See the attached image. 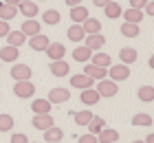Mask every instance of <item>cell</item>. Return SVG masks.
Here are the masks:
<instances>
[{
	"label": "cell",
	"mask_w": 154,
	"mask_h": 143,
	"mask_svg": "<svg viewBox=\"0 0 154 143\" xmlns=\"http://www.w3.org/2000/svg\"><path fill=\"white\" fill-rule=\"evenodd\" d=\"M9 75H11L13 82H26V79H31L33 70H31V66H26V64H13Z\"/></svg>",
	"instance_id": "6da1fadb"
},
{
	"label": "cell",
	"mask_w": 154,
	"mask_h": 143,
	"mask_svg": "<svg viewBox=\"0 0 154 143\" xmlns=\"http://www.w3.org/2000/svg\"><path fill=\"white\" fill-rule=\"evenodd\" d=\"M33 92H35V86H33L31 79H26V82H16V86H13V95L20 97V99H31Z\"/></svg>",
	"instance_id": "7a4b0ae2"
},
{
	"label": "cell",
	"mask_w": 154,
	"mask_h": 143,
	"mask_svg": "<svg viewBox=\"0 0 154 143\" xmlns=\"http://www.w3.org/2000/svg\"><path fill=\"white\" fill-rule=\"evenodd\" d=\"M108 75L112 82H125L130 77V68L128 64H112V66H108Z\"/></svg>",
	"instance_id": "3957f363"
},
{
	"label": "cell",
	"mask_w": 154,
	"mask_h": 143,
	"mask_svg": "<svg viewBox=\"0 0 154 143\" xmlns=\"http://www.w3.org/2000/svg\"><path fill=\"white\" fill-rule=\"evenodd\" d=\"M95 90L99 92V97H115L117 95V82L112 79H99L95 86Z\"/></svg>",
	"instance_id": "277c9868"
},
{
	"label": "cell",
	"mask_w": 154,
	"mask_h": 143,
	"mask_svg": "<svg viewBox=\"0 0 154 143\" xmlns=\"http://www.w3.org/2000/svg\"><path fill=\"white\" fill-rule=\"evenodd\" d=\"M95 79H90L86 73H77V75H71V86L77 90H86V88H93Z\"/></svg>",
	"instance_id": "5b68a950"
},
{
	"label": "cell",
	"mask_w": 154,
	"mask_h": 143,
	"mask_svg": "<svg viewBox=\"0 0 154 143\" xmlns=\"http://www.w3.org/2000/svg\"><path fill=\"white\" fill-rule=\"evenodd\" d=\"M106 44V38H103L101 33H90V35H86L84 38V46H88L90 51H101V46Z\"/></svg>",
	"instance_id": "8992f818"
},
{
	"label": "cell",
	"mask_w": 154,
	"mask_h": 143,
	"mask_svg": "<svg viewBox=\"0 0 154 143\" xmlns=\"http://www.w3.org/2000/svg\"><path fill=\"white\" fill-rule=\"evenodd\" d=\"M18 11L22 13V16H24L26 20L35 18L38 13H40V9H38V2H31V0H22V2L18 5Z\"/></svg>",
	"instance_id": "52a82bcc"
},
{
	"label": "cell",
	"mask_w": 154,
	"mask_h": 143,
	"mask_svg": "<svg viewBox=\"0 0 154 143\" xmlns=\"http://www.w3.org/2000/svg\"><path fill=\"white\" fill-rule=\"evenodd\" d=\"M84 73H86L90 79L99 82V79H106V77H108V68L95 66V64H86V66H84Z\"/></svg>",
	"instance_id": "ba28073f"
},
{
	"label": "cell",
	"mask_w": 154,
	"mask_h": 143,
	"mask_svg": "<svg viewBox=\"0 0 154 143\" xmlns=\"http://www.w3.org/2000/svg\"><path fill=\"white\" fill-rule=\"evenodd\" d=\"M64 53H66V48H64V44H60V42H51V44L46 46V55H48L51 62L64 60Z\"/></svg>",
	"instance_id": "9c48e42d"
},
{
	"label": "cell",
	"mask_w": 154,
	"mask_h": 143,
	"mask_svg": "<svg viewBox=\"0 0 154 143\" xmlns=\"http://www.w3.org/2000/svg\"><path fill=\"white\" fill-rule=\"evenodd\" d=\"M68 99H71V90H66V88L48 90V101H51V104H66Z\"/></svg>",
	"instance_id": "30bf717a"
},
{
	"label": "cell",
	"mask_w": 154,
	"mask_h": 143,
	"mask_svg": "<svg viewBox=\"0 0 154 143\" xmlns=\"http://www.w3.org/2000/svg\"><path fill=\"white\" fill-rule=\"evenodd\" d=\"M51 126H55L51 112H48V114H35V117H33V128H38V130H42V132L48 130Z\"/></svg>",
	"instance_id": "8fae6325"
},
{
	"label": "cell",
	"mask_w": 154,
	"mask_h": 143,
	"mask_svg": "<svg viewBox=\"0 0 154 143\" xmlns=\"http://www.w3.org/2000/svg\"><path fill=\"white\" fill-rule=\"evenodd\" d=\"M79 99H82V104H84V106H95L101 97H99V92H97V90H95V86H93V88L82 90V92H79Z\"/></svg>",
	"instance_id": "7c38bea8"
},
{
	"label": "cell",
	"mask_w": 154,
	"mask_h": 143,
	"mask_svg": "<svg viewBox=\"0 0 154 143\" xmlns=\"http://www.w3.org/2000/svg\"><path fill=\"white\" fill-rule=\"evenodd\" d=\"M18 57H20L18 46H9V44H7V46L0 48V62H11V64H13Z\"/></svg>",
	"instance_id": "4fadbf2b"
},
{
	"label": "cell",
	"mask_w": 154,
	"mask_h": 143,
	"mask_svg": "<svg viewBox=\"0 0 154 143\" xmlns=\"http://www.w3.org/2000/svg\"><path fill=\"white\" fill-rule=\"evenodd\" d=\"M64 139V130L57 126H51L48 130H44V143H57Z\"/></svg>",
	"instance_id": "5bb4252c"
},
{
	"label": "cell",
	"mask_w": 154,
	"mask_h": 143,
	"mask_svg": "<svg viewBox=\"0 0 154 143\" xmlns=\"http://www.w3.org/2000/svg\"><path fill=\"white\" fill-rule=\"evenodd\" d=\"M48 44H51V42H48V38H46V35H42V33L29 38V46L33 48V51H46Z\"/></svg>",
	"instance_id": "9a60e30c"
},
{
	"label": "cell",
	"mask_w": 154,
	"mask_h": 143,
	"mask_svg": "<svg viewBox=\"0 0 154 143\" xmlns=\"http://www.w3.org/2000/svg\"><path fill=\"white\" fill-rule=\"evenodd\" d=\"M137 48H132V46H123L121 51H119V62L121 64H132V62H137Z\"/></svg>",
	"instance_id": "2e32d148"
},
{
	"label": "cell",
	"mask_w": 154,
	"mask_h": 143,
	"mask_svg": "<svg viewBox=\"0 0 154 143\" xmlns=\"http://www.w3.org/2000/svg\"><path fill=\"white\" fill-rule=\"evenodd\" d=\"M119 141V132L112 128H103V130L97 134V143H115Z\"/></svg>",
	"instance_id": "e0dca14e"
},
{
	"label": "cell",
	"mask_w": 154,
	"mask_h": 143,
	"mask_svg": "<svg viewBox=\"0 0 154 143\" xmlns=\"http://www.w3.org/2000/svg\"><path fill=\"white\" fill-rule=\"evenodd\" d=\"M51 73L55 77H66L71 73V66L64 62V60H57V62H51Z\"/></svg>",
	"instance_id": "ac0fdd59"
},
{
	"label": "cell",
	"mask_w": 154,
	"mask_h": 143,
	"mask_svg": "<svg viewBox=\"0 0 154 143\" xmlns=\"http://www.w3.org/2000/svg\"><path fill=\"white\" fill-rule=\"evenodd\" d=\"M20 31H22L26 38H33V35H38V33H40V22H38V20H33V18H31V20H24Z\"/></svg>",
	"instance_id": "d6986e66"
},
{
	"label": "cell",
	"mask_w": 154,
	"mask_h": 143,
	"mask_svg": "<svg viewBox=\"0 0 154 143\" xmlns=\"http://www.w3.org/2000/svg\"><path fill=\"white\" fill-rule=\"evenodd\" d=\"M86 18H90V16H88V9H86L84 5H77V7H73V9H71V20H73L75 24H82Z\"/></svg>",
	"instance_id": "ffe728a7"
},
{
	"label": "cell",
	"mask_w": 154,
	"mask_h": 143,
	"mask_svg": "<svg viewBox=\"0 0 154 143\" xmlns=\"http://www.w3.org/2000/svg\"><path fill=\"white\" fill-rule=\"evenodd\" d=\"M82 29H84V33L86 35H90V33H99L101 31V22L97 18H86L82 22Z\"/></svg>",
	"instance_id": "44dd1931"
},
{
	"label": "cell",
	"mask_w": 154,
	"mask_h": 143,
	"mask_svg": "<svg viewBox=\"0 0 154 143\" xmlns=\"http://www.w3.org/2000/svg\"><path fill=\"white\" fill-rule=\"evenodd\" d=\"M51 101H48V99H35V101L31 104V110L35 112V114H48L51 112Z\"/></svg>",
	"instance_id": "7402d4cb"
},
{
	"label": "cell",
	"mask_w": 154,
	"mask_h": 143,
	"mask_svg": "<svg viewBox=\"0 0 154 143\" xmlns=\"http://www.w3.org/2000/svg\"><path fill=\"white\" fill-rule=\"evenodd\" d=\"M121 16H123L125 22H134V24H139V22L143 20V9H132V7H130V9H125Z\"/></svg>",
	"instance_id": "603a6c76"
},
{
	"label": "cell",
	"mask_w": 154,
	"mask_h": 143,
	"mask_svg": "<svg viewBox=\"0 0 154 143\" xmlns=\"http://www.w3.org/2000/svg\"><path fill=\"white\" fill-rule=\"evenodd\" d=\"M26 42V35L22 31H9L7 33V44L9 46H22Z\"/></svg>",
	"instance_id": "cb8c5ba5"
},
{
	"label": "cell",
	"mask_w": 154,
	"mask_h": 143,
	"mask_svg": "<svg viewBox=\"0 0 154 143\" xmlns=\"http://www.w3.org/2000/svg\"><path fill=\"white\" fill-rule=\"evenodd\" d=\"M90 57H93V51H90L88 46H77L75 51H73V60L75 62H82V64H86Z\"/></svg>",
	"instance_id": "d4e9b609"
},
{
	"label": "cell",
	"mask_w": 154,
	"mask_h": 143,
	"mask_svg": "<svg viewBox=\"0 0 154 143\" xmlns=\"http://www.w3.org/2000/svg\"><path fill=\"white\" fill-rule=\"evenodd\" d=\"M18 16V7H11V5H5L0 2V20H5V22H9Z\"/></svg>",
	"instance_id": "484cf974"
},
{
	"label": "cell",
	"mask_w": 154,
	"mask_h": 143,
	"mask_svg": "<svg viewBox=\"0 0 154 143\" xmlns=\"http://www.w3.org/2000/svg\"><path fill=\"white\" fill-rule=\"evenodd\" d=\"M90 60H93L90 64H95V66H101V68H108V66H112V57H110L108 53H101V51L97 53V55H93Z\"/></svg>",
	"instance_id": "4316f807"
},
{
	"label": "cell",
	"mask_w": 154,
	"mask_h": 143,
	"mask_svg": "<svg viewBox=\"0 0 154 143\" xmlns=\"http://www.w3.org/2000/svg\"><path fill=\"white\" fill-rule=\"evenodd\" d=\"M137 97H139V101H143V104L154 101V86H141V88L137 90Z\"/></svg>",
	"instance_id": "83f0119b"
},
{
	"label": "cell",
	"mask_w": 154,
	"mask_h": 143,
	"mask_svg": "<svg viewBox=\"0 0 154 143\" xmlns=\"http://www.w3.org/2000/svg\"><path fill=\"white\" fill-rule=\"evenodd\" d=\"M60 20H62V16H60V11L57 9H46L44 13H42V22H44V24H57L60 22Z\"/></svg>",
	"instance_id": "f1b7e54d"
},
{
	"label": "cell",
	"mask_w": 154,
	"mask_h": 143,
	"mask_svg": "<svg viewBox=\"0 0 154 143\" xmlns=\"http://www.w3.org/2000/svg\"><path fill=\"white\" fill-rule=\"evenodd\" d=\"M90 119H93V112L90 110H79V112H73V121L75 126H88Z\"/></svg>",
	"instance_id": "f546056e"
},
{
	"label": "cell",
	"mask_w": 154,
	"mask_h": 143,
	"mask_svg": "<svg viewBox=\"0 0 154 143\" xmlns=\"http://www.w3.org/2000/svg\"><path fill=\"white\" fill-rule=\"evenodd\" d=\"M103 11H106V18H110V20H117L123 13V9H121L119 2H108L106 7H103Z\"/></svg>",
	"instance_id": "4dcf8cb0"
},
{
	"label": "cell",
	"mask_w": 154,
	"mask_h": 143,
	"mask_svg": "<svg viewBox=\"0 0 154 143\" xmlns=\"http://www.w3.org/2000/svg\"><path fill=\"white\" fill-rule=\"evenodd\" d=\"M103 126H106V121H103L101 117H95L93 114V119H90V123H88V134H99L101 130H103Z\"/></svg>",
	"instance_id": "1f68e13d"
},
{
	"label": "cell",
	"mask_w": 154,
	"mask_h": 143,
	"mask_svg": "<svg viewBox=\"0 0 154 143\" xmlns=\"http://www.w3.org/2000/svg\"><path fill=\"white\" fill-rule=\"evenodd\" d=\"M121 33L125 38H139L141 29H139V24H134V22H123L121 24Z\"/></svg>",
	"instance_id": "d6a6232c"
},
{
	"label": "cell",
	"mask_w": 154,
	"mask_h": 143,
	"mask_svg": "<svg viewBox=\"0 0 154 143\" xmlns=\"http://www.w3.org/2000/svg\"><path fill=\"white\" fill-rule=\"evenodd\" d=\"M68 40L71 42H82L84 38H86V33H84V29H82V24H73L71 29H68Z\"/></svg>",
	"instance_id": "836d02e7"
},
{
	"label": "cell",
	"mask_w": 154,
	"mask_h": 143,
	"mask_svg": "<svg viewBox=\"0 0 154 143\" xmlns=\"http://www.w3.org/2000/svg\"><path fill=\"white\" fill-rule=\"evenodd\" d=\"M132 126H137V128H148L152 126V117L150 114H145V112H139L132 117Z\"/></svg>",
	"instance_id": "e575fe53"
},
{
	"label": "cell",
	"mask_w": 154,
	"mask_h": 143,
	"mask_svg": "<svg viewBox=\"0 0 154 143\" xmlns=\"http://www.w3.org/2000/svg\"><path fill=\"white\" fill-rule=\"evenodd\" d=\"M13 126H16V121L11 114H0V132H9L13 130Z\"/></svg>",
	"instance_id": "d590c367"
},
{
	"label": "cell",
	"mask_w": 154,
	"mask_h": 143,
	"mask_svg": "<svg viewBox=\"0 0 154 143\" xmlns=\"http://www.w3.org/2000/svg\"><path fill=\"white\" fill-rule=\"evenodd\" d=\"M9 143H29V137L22 132H16V134H11V141Z\"/></svg>",
	"instance_id": "8d00e7d4"
},
{
	"label": "cell",
	"mask_w": 154,
	"mask_h": 143,
	"mask_svg": "<svg viewBox=\"0 0 154 143\" xmlns=\"http://www.w3.org/2000/svg\"><path fill=\"white\" fill-rule=\"evenodd\" d=\"M77 143H97V137H95V134H82Z\"/></svg>",
	"instance_id": "74e56055"
},
{
	"label": "cell",
	"mask_w": 154,
	"mask_h": 143,
	"mask_svg": "<svg viewBox=\"0 0 154 143\" xmlns=\"http://www.w3.org/2000/svg\"><path fill=\"white\" fill-rule=\"evenodd\" d=\"M9 22H5V20H0V38H7V33H9Z\"/></svg>",
	"instance_id": "f35d334b"
},
{
	"label": "cell",
	"mask_w": 154,
	"mask_h": 143,
	"mask_svg": "<svg viewBox=\"0 0 154 143\" xmlns=\"http://www.w3.org/2000/svg\"><path fill=\"white\" fill-rule=\"evenodd\" d=\"M145 2H148V0H130V7L132 9H143Z\"/></svg>",
	"instance_id": "ab89813d"
},
{
	"label": "cell",
	"mask_w": 154,
	"mask_h": 143,
	"mask_svg": "<svg viewBox=\"0 0 154 143\" xmlns=\"http://www.w3.org/2000/svg\"><path fill=\"white\" fill-rule=\"evenodd\" d=\"M143 13H148V16L154 18V2H150V0H148V2H145V7H143Z\"/></svg>",
	"instance_id": "60d3db41"
},
{
	"label": "cell",
	"mask_w": 154,
	"mask_h": 143,
	"mask_svg": "<svg viewBox=\"0 0 154 143\" xmlns=\"http://www.w3.org/2000/svg\"><path fill=\"white\" fill-rule=\"evenodd\" d=\"M108 2H112V0H93V5H95V7H106Z\"/></svg>",
	"instance_id": "b9f144b4"
},
{
	"label": "cell",
	"mask_w": 154,
	"mask_h": 143,
	"mask_svg": "<svg viewBox=\"0 0 154 143\" xmlns=\"http://www.w3.org/2000/svg\"><path fill=\"white\" fill-rule=\"evenodd\" d=\"M64 2H66V7H71V9H73V7L82 5V0H64Z\"/></svg>",
	"instance_id": "7bdbcfd3"
},
{
	"label": "cell",
	"mask_w": 154,
	"mask_h": 143,
	"mask_svg": "<svg viewBox=\"0 0 154 143\" xmlns=\"http://www.w3.org/2000/svg\"><path fill=\"white\" fill-rule=\"evenodd\" d=\"M22 0H5V5H11V7H18Z\"/></svg>",
	"instance_id": "ee69618b"
},
{
	"label": "cell",
	"mask_w": 154,
	"mask_h": 143,
	"mask_svg": "<svg viewBox=\"0 0 154 143\" xmlns=\"http://www.w3.org/2000/svg\"><path fill=\"white\" fill-rule=\"evenodd\" d=\"M143 141H145V143H154V132H150V134H148V137H145Z\"/></svg>",
	"instance_id": "f6af8a7d"
},
{
	"label": "cell",
	"mask_w": 154,
	"mask_h": 143,
	"mask_svg": "<svg viewBox=\"0 0 154 143\" xmlns=\"http://www.w3.org/2000/svg\"><path fill=\"white\" fill-rule=\"evenodd\" d=\"M148 64H150V68H154V55H152L150 60H148Z\"/></svg>",
	"instance_id": "bcb514c9"
},
{
	"label": "cell",
	"mask_w": 154,
	"mask_h": 143,
	"mask_svg": "<svg viewBox=\"0 0 154 143\" xmlns=\"http://www.w3.org/2000/svg\"><path fill=\"white\" fill-rule=\"evenodd\" d=\"M132 143H145V141H141V139H137V141H132Z\"/></svg>",
	"instance_id": "7dc6e473"
},
{
	"label": "cell",
	"mask_w": 154,
	"mask_h": 143,
	"mask_svg": "<svg viewBox=\"0 0 154 143\" xmlns=\"http://www.w3.org/2000/svg\"><path fill=\"white\" fill-rule=\"evenodd\" d=\"M35 2H42V0H35Z\"/></svg>",
	"instance_id": "c3c4849f"
},
{
	"label": "cell",
	"mask_w": 154,
	"mask_h": 143,
	"mask_svg": "<svg viewBox=\"0 0 154 143\" xmlns=\"http://www.w3.org/2000/svg\"><path fill=\"white\" fill-rule=\"evenodd\" d=\"M115 143H119V141H115Z\"/></svg>",
	"instance_id": "681fc988"
},
{
	"label": "cell",
	"mask_w": 154,
	"mask_h": 143,
	"mask_svg": "<svg viewBox=\"0 0 154 143\" xmlns=\"http://www.w3.org/2000/svg\"><path fill=\"white\" fill-rule=\"evenodd\" d=\"M57 143H62V141H57Z\"/></svg>",
	"instance_id": "f907efd6"
},
{
	"label": "cell",
	"mask_w": 154,
	"mask_h": 143,
	"mask_svg": "<svg viewBox=\"0 0 154 143\" xmlns=\"http://www.w3.org/2000/svg\"><path fill=\"white\" fill-rule=\"evenodd\" d=\"M29 143H33V141H29Z\"/></svg>",
	"instance_id": "816d5d0a"
}]
</instances>
